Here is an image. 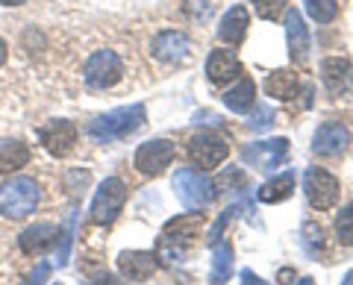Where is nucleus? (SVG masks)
I'll list each match as a JSON object with an SVG mask.
<instances>
[{"label":"nucleus","mask_w":353,"mask_h":285,"mask_svg":"<svg viewBox=\"0 0 353 285\" xmlns=\"http://www.w3.org/2000/svg\"><path fill=\"white\" fill-rule=\"evenodd\" d=\"M189 156H192L194 165L209 171V168H218L221 162L230 156V145L215 133H197L189 141Z\"/></svg>","instance_id":"obj_11"},{"label":"nucleus","mask_w":353,"mask_h":285,"mask_svg":"<svg viewBox=\"0 0 353 285\" xmlns=\"http://www.w3.org/2000/svg\"><path fill=\"white\" fill-rule=\"evenodd\" d=\"M77 138H80V129H77L74 120L68 118H50L48 124H44L39 129V141H41V147L50 153V156H68V153L74 150L77 145Z\"/></svg>","instance_id":"obj_8"},{"label":"nucleus","mask_w":353,"mask_h":285,"mask_svg":"<svg viewBox=\"0 0 353 285\" xmlns=\"http://www.w3.org/2000/svg\"><path fill=\"white\" fill-rule=\"evenodd\" d=\"M321 80L333 94H345L353 89V65L341 56H327L321 62Z\"/></svg>","instance_id":"obj_17"},{"label":"nucleus","mask_w":353,"mask_h":285,"mask_svg":"<svg viewBox=\"0 0 353 285\" xmlns=\"http://www.w3.org/2000/svg\"><path fill=\"white\" fill-rule=\"evenodd\" d=\"M141 124H145V106L132 103V106H121V109H112V112H106V115L92 118L85 127V133L94 141H101V145H109V141H121V138L132 136Z\"/></svg>","instance_id":"obj_2"},{"label":"nucleus","mask_w":353,"mask_h":285,"mask_svg":"<svg viewBox=\"0 0 353 285\" xmlns=\"http://www.w3.org/2000/svg\"><path fill=\"white\" fill-rule=\"evenodd\" d=\"M27 0H0V6H24Z\"/></svg>","instance_id":"obj_38"},{"label":"nucleus","mask_w":353,"mask_h":285,"mask_svg":"<svg viewBox=\"0 0 353 285\" xmlns=\"http://www.w3.org/2000/svg\"><path fill=\"white\" fill-rule=\"evenodd\" d=\"M150 53L153 59L159 62H180L185 53H189V39L185 32H176V30H162L150 45Z\"/></svg>","instance_id":"obj_18"},{"label":"nucleus","mask_w":353,"mask_h":285,"mask_svg":"<svg viewBox=\"0 0 353 285\" xmlns=\"http://www.w3.org/2000/svg\"><path fill=\"white\" fill-rule=\"evenodd\" d=\"M48 273H50V265H48V262H41V265L36 268V273L30 277V285H41L44 279H48Z\"/></svg>","instance_id":"obj_33"},{"label":"nucleus","mask_w":353,"mask_h":285,"mask_svg":"<svg viewBox=\"0 0 353 285\" xmlns=\"http://www.w3.org/2000/svg\"><path fill=\"white\" fill-rule=\"evenodd\" d=\"M224 97V106L227 109H233V112H248V109L253 106V97H256V83L250 80V76H245V80H239L236 89H230L227 94H221Z\"/></svg>","instance_id":"obj_23"},{"label":"nucleus","mask_w":353,"mask_h":285,"mask_svg":"<svg viewBox=\"0 0 353 285\" xmlns=\"http://www.w3.org/2000/svg\"><path fill=\"white\" fill-rule=\"evenodd\" d=\"M206 76L215 85H227L241 76V62L233 50H212L206 59Z\"/></svg>","instance_id":"obj_16"},{"label":"nucleus","mask_w":353,"mask_h":285,"mask_svg":"<svg viewBox=\"0 0 353 285\" xmlns=\"http://www.w3.org/2000/svg\"><path fill=\"white\" fill-rule=\"evenodd\" d=\"M285 156H289V138H265V141H253L241 150V159L253 165L256 171H277Z\"/></svg>","instance_id":"obj_9"},{"label":"nucleus","mask_w":353,"mask_h":285,"mask_svg":"<svg viewBox=\"0 0 353 285\" xmlns=\"http://www.w3.org/2000/svg\"><path fill=\"white\" fill-rule=\"evenodd\" d=\"M248 185H250V180L245 177L241 168H224V173L218 177L215 191H241V189H248Z\"/></svg>","instance_id":"obj_27"},{"label":"nucleus","mask_w":353,"mask_h":285,"mask_svg":"<svg viewBox=\"0 0 353 285\" xmlns=\"http://www.w3.org/2000/svg\"><path fill=\"white\" fill-rule=\"evenodd\" d=\"M124 203H127V185L121 182L118 177L103 180L101 185H97L94 200H92V221L97 226L112 224L118 218V212L124 209Z\"/></svg>","instance_id":"obj_5"},{"label":"nucleus","mask_w":353,"mask_h":285,"mask_svg":"<svg viewBox=\"0 0 353 285\" xmlns=\"http://www.w3.org/2000/svg\"><path fill=\"white\" fill-rule=\"evenodd\" d=\"M6 59H9V45L3 41V36H0V65H6Z\"/></svg>","instance_id":"obj_37"},{"label":"nucleus","mask_w":353,"mask_h":285,"mask_svg":"<svg viewBox=\"0 0 353 285\" xmlns=\"http://www.w3.org/2000/svg\"><path fill=\"white\" fill-rule=\"evenodd\" d=\"M185 15L197 21V24H203V21L212 15V3H209V0H185Z\"/></svg>","instance_id":"obj_32"},{"label":"nucleus","mask_w":353,"mask_h":285,"mask_svg":"<svg viewBox=\"0 0 353 285\" xmlns=\"http://www.w3.org/2000/svg\"><path fill=\"white\" fill-rule=\"evenodd\" d=\"M250 3L259 12V18H265V21H277L285 9H289V0H250Z\"/></svg>","instance_id":"obj_29"},{"label":"nucleus","mask_w":353,"mask_h":285,"mask_svg":"<svg viewBox=\"0 0 353 285\" xmlns=\"http://www.w3.org/2000/svg\"><path fill=\"white\" fill-rule=\"evenodd\" d=\"M341 285H353V268L347 271V277H345V282H341Z\"/></svg>","instance_id":"obj_39"},{"label":"nucleus","mask_w":353,"mask_h":285,"mask_svg":"<svg viewBox=\"0 0 353 285\" xmlns=\"http://www.w3.org/2000/svg\"><path fill=\"white\" fill-rule=\"evenodd\" d=\"M301 241H303V250H306V253L318 256V253L324 250V229L318 226V224H303V229H301Z\"/></svg>","instance_id":"obj_28"},{"label":"nucleus","mask_w":353,"mask_h":285,"mask_svg":"<svg viewBox=\"0 0 353 285\" xmlns=\"http://www.w3.org/2000/svg\"><path fill=\"white\" fill-rule=\"evenodd\" d=\"M347 147H350V129L341 120H327V124L318 127V133L312 138V150L324 159L341 156Z\"/></svg>","instance_id":"obj_12"},{"label":"nucleus","mask_w":353,"mask_h":285,"mask_svg":"<svg viewBox=\"0 0 353 285\" xmlns=\"http://www.w3.org/2000/svg\"><path fill=\"white\" fill-rule=\"evenodd\" d=\"M336 235L341 247H353V203H347L336 218Z\"/></svg>","instance_id":"obj_26"},{"label":"nucleus","mask_w":353,"mask_h":285,"mask_svg":"<svg viewBox=\"0 0 353 285\" xmlns=\"http://www.w3.org/2000/svg\"><path fill=\"white\" fill-rule=\"evenodd\" d=\"M174 191H176V197H180V203L185 206V209H192V212H201L215 200V182L209 177H203L201 171H194V168H180L176 171Z\"/></svg>","instance_id":"obj_4"},{"label":"nucleus","mask_w":353,"mask_h":285,"mask_svg":"<svg viewBox=\"0 0 353 285\" xmlns=\"http://www.w3.org/2000/svg\"><path fill=\"white\" fill-rule=\"evenodd\" d=\"M201 226H203V212H189V215L171 218L159 233L157 259H165V262H171V265L174 262H183L189 256L197 235H201Z\"/></svg>","instance_id":"obj_1"},{"label":"nucleus","mask_w":353,"mask_h":285,"mask_svg":"<svg viewBox=\"0 0 353 285\" xmlns=\"http://www.w3.org/2000/svg\"><path fill=\"white\" fill-rule=\"evenodd\" d=\"M309 18L315 21V24H330L336 15H339V3L336 0H303Z\"/></svg>","instance_id":"obj_25"},{"label":"nucleus","mask_w":353,"mask_h":285,"mask_svg":"<svg viewBox=\"0 0 353 285\" xmlns=\"http://www.w3.org/2000/svg\"><path fill=\"white\" fill-rule=\"evenodd\" d=\"M157 268H159L157 253H150V250H124V253L118 256V271L132 282L150 279L153 273H157Z\"/></svg>","instance_id":"obj_15"},{"label":"nucleus","mask_w":353,"mask_h":285,"mask_svg":"<svg viewBox=\"0 0 353 285\" xmlns=\"http://www.w3.org/2000/svg\"><path fill=\"white\" fill-rule=\"evenodd\" d=\"M241 282H245V285H262V279L256 277V273H250V271L241 273Z\"/></svg>","instance_id":"obj_36"},{"label":"nucleus","mask_w":353,"mask_h":285,"mask_svg":"<svg viewBox=\"0 0 353 285\" xmlns=\"http://www.w3.org/2000/svg\"><path fill=\"white\" fill-rule=\"evenodd\" d=\"M294 191V173H277V177H271L268 182L262 185V189L256 191V197L262 203H283V200H289Z\"/></svg>","instance_id":"obj_22"},{"label":"nucleus","mask_w":353,"mask_h":285,"mask_svg":"<svg viewBox=\"0 0 353 285\" xmlns=\"http://www.w3.org/2000/svg\"><path fill=\"white\" fill-rule=\"evenodd\" d=\"M59 235H62V229L57 224H32L18 235V247L27 256H44L57 247Z\"/></svg>","instance_id":"obj_13"},{"label":"nucleus","mask_w":353,"mask_h":285,"mask_svg":"<svg viewBox=\"0 0 353 285\" xmlns=\"http://www.w3.org/2000/svg\"><path fill=\"white\" fill-rule=\"evenodd\" d=\"M41 200V189L36 180L30 177H9L0 185V215L9 221H24L36 212Z\"/></svg>","instance_id":"obj_3"},{"label":"nucleus","mask_w":353,"mask_h":285,"mask_svg":"<svg viewBox=\"0 0 353 285\" xmlns=\"http://www.w3.org/2000/svg\"><path fill=\"white\" fill-rule=\"evenodd\" d=\"M88 285H124V282H121L118 277H112V273H101V277H94Z\"/></svg>","instance_id":"obj_34"},{"label":"nucleus","mask_w":353,"mask_h":285,"mask_svg":"<svg viewBox=\"0 0 353 285\" xmlns=\"http://www.w3.org/2000/svg\"><path fill=\"white\" fill-rule=\"evenodd\" d=\"M248 24H250V15L245 6H233L230 12L221 18V27H218V39L230 48H239L248 36Z\"/></svg>","instance_id":"obj_19"},{"label":"nucleus","mask_w":353,"mask_h":285,"mask_svg":"<svg viewBox=\"0 0 353 285\" xmlns=\"http://www.w3.org/2000/svg\"><path fill=\"white\" fill-rule=\"evenodd\" d=\"M265 92L271 97H277V101H292V97H297V92H301V80H297V74L289 68L271 71L268 80H265Z\"/></svg>","instance_id":"obj_21"},{"label":"nucleus","mask_w":353,"mask_h":285,"mask_svg":"<svg viewBox=\"0 0 353 285\" xmlns=\"http://www.w3.org/2000/svg\"><path fill=\"white\" fill-rule=\"evenodd\" d=\"M285 39H289V53L297 65L309 62V50H312V39L303 24V15L297 9H285Z\"/></svg>","instance_id":"obj_14"},{"label":"nucleus","mask_w":353,"mask_h":285,"mask_svg":"<svg viewBox=\"0 0 353 285\" xmlns=\"http://www.w3.org/2000/svg\"><path fill=\"white\" fill-rule=\"evenodd\" d=\"M297 285H315V279H312V277H303V279L297 282Z\"/></svg>","instance_id":"obj_40"},{"label":"nucleus","mask_w":353,"mask_h":285,"mask_svg":"<svg viewBox=\"0 0 353 285\" xmlns=\"http://www.w3.org/2000/svg\"><path fill=\"white\" fill-rule=\"evenodd\" d=\"M239 212V206H230V209H224V212H221L218 215V221L212 224V229H209V235H206V241H209V244H218V241H221V233H224V229H227V224L230 221H233V215Z\"/></svg>","instance_id":"obj_31"},{"label":"nucleus","mask_w":353,"mask_h":285,"mask_svg":"<svg viewBox=\"0 0 353 285\" xmlns=\"http://www.w3.org/2000/svg\"><path fill=\"white\" fill-rule=\"evenodd\" d=\"M174 156H176L174 141L153 138V141H145V145L136 150V168H139V173H145V177H159V173L174 162Z\"/></svg>","instance_id":"obj_10"},{"label":"nucleus","mask_w":353,"mask_h":285,"mask_svg":"<svg viewBox=\"0 0 353 285\" xmlns=\"http://www.w3.org/2000/svg\"><path fill=\"white\" fill-rule=\"evenodd\" d=\"M303 191L312 209L327 212L339 203V180L324 168H309L303 173Z\"/></svg>","instance_id":"obj_7"},{"label":"nucleus","mask_w":353,"mask_h":285,"mask_svg":"<svg viewBox=\"0 0 353 285\" xmlns=\"http://www.w3.org/2000/svg\"><path fill=\"white\" fill-rule=\"evenodd\" d=\"M30 147L21 138H0V173H15L30 165Z\"/></svg>","instance_id":"obj_20"},{"label":"nucleus","mask_w":353,"mask_h":285,"mask_svg":"<svg viewBox=\"0 0 353 285\" xmlns=\"http://www.w3.org/2000/svg\"><path fill=\"white\" fill-rule=\"evenodd\" d=\"M271 124H274V112H271V106H268V103L253 106V112H250V118H248V129H253V133H259V129L271 127Z\"/></svg>","instance_id":"obj_30"},{"label":"nucleus","mask_w":353,"mask_h":285,"mask_svg":"<svg viewBox=\"0 0 353 285\" xmlns=\"http://www.w3.org/2000/svg\"><path fill=\"white\" fill-rule=\"evenodd\" d=\"M277 282H280V285H294V271H292V268H283V271L277 273Z\"/></svg>","instance_id":"obj_35"},{"label":"nucleus","mask_w":353,"mask_h":285,"mask_svg":"<svg viewBox=\"0 0 353 285\" xmlns=\"http://www.w3.org/2000/svg\"><path fill=\"white\" fill-rule=\"evenodd\" d=\"M230 277H233V247L215 244L212 268H209V285H224Z\"/></svg>","instance_id":"obj_24"},{"label":"nucleus","mask_w":353,"mask_h":285,"mask_svg":"<svg viewBox=\"0 0 353 285\" xmlns=\"http://www.w3.org/2000/svg\"><path fill=\"white\" fill-rule=\"evenodd\" d=\"M83 76H85L88 89H112L115 83H121V76H124V62H121L115 50H97L88 56Z\"/></svg>","instance_id":"obj_6"}]
</instances>
